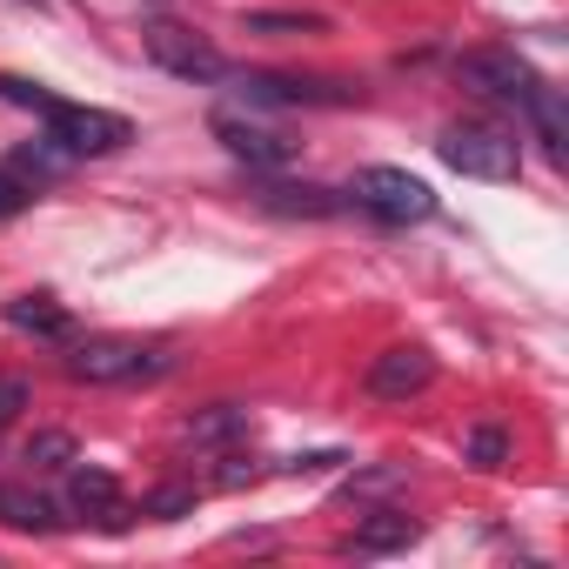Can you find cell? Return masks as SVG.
Instances as JSON below:
<instances>
[{
  "instance_id": "22",
  "label": "cell",
  "mask_w": 569,
  "mask_h": 569,
  "mask_svg": "<svg viewBox=\"0 0 569 569\" xmlns=\"http://www.w3.org/2000/svg\"><path fill=\"white\" fill-rule=\"evenodd\" d=\"M28 201H34V188H28V181H21L14 168H0V221H14V214H21Z\"/></svg>"
},
{
  "instance_id": "16",
  "label": "cell",
  "mask_w": 569,
  "mask_h": 569,
  "mask_svg": "<svg viewBox=\"0 0 569 569\" xmlns=\"http://www.w3.org/2000/svg\"><path fill=\"white\" fill-rule=\"evenodd\" d=\"M522 114H529V128H536V141L549 148V161H562V148H569V121H562V94H556L549 81H536V94L522 101Z\"/></svg>"
},
{
  "instance_id": "11",
  "label": "cell",
  "mask_w": 569,
  "mask_h": 569,
  "mask_svg": "<svg viewBox=\"0 0 569 569\" xmlns=\"http://www.w3.org/2000/svg\"><path fill=\"white\" fill-rule=\"evenodd\" d=\"M254 201H261L268 214H296V221H322V214H342V208H349V194L316 188V181H261Z\"/></svg>"
},
{
  "instance_id": "21",
  "label": "cell",
  "mask_w": 569,
  "mask_h": 569,
  "mask_svg": "<svg viewBox=\"0 0 569 569\" xmlns=\"http://www.w3.org/2000/svg\"><path fill=\"white\" fill-rule=\"evenodd\" d=\"M0 101H14V108H34V114H48L61 94H48L41 81H21V74H0Z\"/></svg>"
},
{
  "instance_id": "6",
  "label": "cell",
  "mask_w": 569,
  "mask_h": 569,
  "mask_svg": "<svg viewBox=\"0 0 569 569\" xmlns=\"http://www.w3.org/2000/svg\"><path fill=\"white\" fill-rule=\"evenodd\" d=\"M148 61L154 68H168L174 81H194V88H208V81H228V61L194 34V28H181V21H148Z\"/></svg>"
},
{
  "instance_id": "9",
  "label": "cell",
  "mask_w": 569,
  "mask_h": 569,
  "mask_svg": "<svg viewBox=\"0 0 569 569\" xmlns=\"http://www.w3.org/2000/svg\"><path fill=\"white\" fill-rule=\"evenodd\" d=\"M436 382V356L422 349V342H396V349H382L376 362H369V396L376 402H409V396H422Z\"/></svg>"
},
{
  "instance_id": "1",
  "label": "cell",
  "mask_w": 569,
  "mask_h": 569,
  "mask_svg": "<svg viewBox=\"0 0 569 569\" xmlns=\"http://www.w3.org/2000/svg\"><path fill=\"white\" fill-rule=\"evenodd\" d=\"M48 148L54 154H68V161H94V154H114V148H128L134 141V121L128 114H114V108H81V101H54L48 114Z\"/></svg>"
},
{
  "instance_id": "20",
  "label": "cell",
  "mask_w": 569,
  "mask_h": 569,
  "mask_svg": "<svg viewBox=\"0 0 569 569\" xmlns=\"http://www.w3.org/2000/svg\"><path fill=\"white\" fill-rule=\"evenodd\" d=\"M141 516H154V522L194 516V489H181V482H161V489H148V496H141Z\"/></svg>"
},
{
  "instance_id": "5",
  "label": "cell",
  "mask_w": 569,
  "mask_h": 569,
  "mask_svg": "<svg viewBox=\"0 0 569 569\" xmlns=\"http://www.w3.org/2000/svg\"><path fill=\"white\" fill-rule=\"evenodd\" d=\"M456 81L469 88V94H482V101H509V108H522L529 94H536V68L516 54V48H469L462 61H456Z\"/></svg>"
},
{
  "instance_id": "23",
  "label": "cell",
  "mask_w": 569,
  "mask_h": 569,
  "mask_svg": "<svg viewBox=\"0 0 569 569\" xmlns=\"http://www.w3.org/2000/svg\"><path fill=\"white\" fill-rule=\"evenodd\" d=\"M21 409H28V382L21 376H0V429H8Z\"/></svg>"
},
{
  "instance_id": "17",
  "label": "cell",
  "mask_w": 569,
  "mask_h": 569,
  "mask_svg": "<svg viewBox=\"0 0 569 569\" xmlns=\"http://www.w3.org/2000/svg\"><path fill=\"white\" fill-rule=\"evenodd\" d=\"M21 462H28V469H68V462H74V436H68V429H41V436H28Z\"/></svg>"
},
{
  "instance_id": "18",
  "label": "cell",
  "mask_w": 569,
  "mask_h": 569,
  "mask_svg": "<svg viewBox=\"0 0 569 569\" xmlns=\"http://www.w3.org/2000/svg\"><path fill=\"white\" fill-rule=\"evenodd\" d=\"M462 456H469L476 469H502V462H509V436H502L496 422H476L469 442H462Z\"/></svg>"
},
{
  "instance_id": "13",
  "label": "cell",
  "mask_w": 569,
  "mask_h": 569,
  "mask_svg": "<svg viewBox=\"0 0 569 569\" xmlns=\"http://www.w3.org/2000/svg\"><path fill=\"white\" fill-rule=\"evenodd\" d=\"M402 542H416V516L409 509H376L369 522H356V536L342 542L349 556H389V549H402Z\"/></svg>"
},
{
  "instance_id": "2",
  "label": "cell",
  "mask_w": 569,
  "mask_h": 569,
  "mask_svg": "<svg viewBox=\"0 0 569 569\" xmlns=\"http://www.w3.org/2000/svg\"><path fill=\"white\" fill-rule=\"evenodd\" d=\"M442 161L456 168V174H469V181H516V168H522V141H516V128H496V121H456V128H442Z\"/></svg>"
},
{
  "instance_id": "14",
  "label": "cell",
  "mask_w": 569,
  "mask_h": 569,
  "mask_svg": "<svg viewBox=\"0 0 569 569\" xmlns=\"http://www.w3.org/2000/svg\"><path fill=\"white\" fill-rule=\"evenodd\" d=\"M8 322H14L21 336H48V342H68V336H74V316H68L54 296H14V302H8Z\"/></svg>"
},
{
  "instance_id": "10",
  "label": "cell",
  "mask_w": 569,
  "mask_h": 569,
  "mask_svg": "<svg viewBox=\"0 0 569 569\" xmlns=\"http://www.w3.org/2000/svg\"><path fill=\"white\" fill-rule=\"evenodd\" d=\"M81 522H101V529H121L128 522V502H121V482L94 462H68V496H61Z\"/></svg>"
},
{
  "instance_id": "4",
  "label": "cell",
  "mask_w": 569,
  "mask_h": 569,
  "mask_svg": "<svg viewBox=\"0 0 569 569\" xmlns=\"http://www.w3.org/2000/svg\"><path fill=\"white\" fill-rule=\"evenodd\" d=\"M349 201H356L362 214L389 221V228H409V221H429V214H436V188L416 181L409 168H362V174L349 181Z\"/></svg>"
},
{
  "instance_id": "15",
  "label": "cell",
  "mask_w": 569,
  "mask_h": 569,
  "mask_svg": "<svg viewBox=\"0 0 569 569\" xmlns=\"http://www.w3.org/2000/svg\"><path fill=\"white\" fill-rule=\"evenodd\" d=\"M254 429V416L241 409V402H208V409H194L188 422H181V442H234V436H248Z\"/></svg>"
},
{
  "instance_id": "3",
  "label": "cell",
  "mask_w": 569,
  "mask_h": 569,
  "mask_svg": "<svg viewBox=\"0 0 569 569\" xmlns=\"http://www.w3.org/2000/svg\"><path fill=\"white\" fill-rule=\"evenodd\" d=\"M168 362H174L168 349H141L128 336H94V342L68 349V376L94 382V389H108V382H154V376H168Z\"/></svg>"
},
{
  "instance_id": "19",
  "label": "cell",
  "mask_w": 569,
  "mask_h": 569,
  "mask_svg": "<svg viewBox=\"0 0 569 569\" xmlns=\"http://www.w3.org/2000/svg\"><path fill=\"white\" fill-rule=\"evenodd\" d=\"M248 34H329L322 14H241Z\"/></svg>"
},
{
  "instance_id": "12",
  "label": "cell",
  "mask_w": 569,
  "mask_h": 569,
  "mask_svg": "<svg viewBox=\"0 0 569 569\" xmlns=\"http://www.w3.org/2000/svg\"><path fill=\"white\" fill-rule=\"evenodd\" d=\"M0 522H8V529H28V536H54V529H61V502H48V496L28 489V482H0Z\"/></svg>"
},
{
  "instance_id": "7",
  "label": "cell",
  "mask_w": 569,
  "mask_h": 569,
  "mask_svg": "<svg viewBox=\"0 0 569 569\" xmlns=\"http://www.w3.org/2000/svg\"><path fill=\"white\" fill-rule=\"evenodd\" d=\"M248 108H349L362 88L349 81H302V74H228Z\"/></svg>"
},
{
  "instance_id": "8",
  "label": "cell",
  "mask_w": 569,
  "mask_h": 569,
  "mask_svg": "<svg viewBox=\"0 0 569 569\" xmlns=\"http://www.w3.org/2000/svg\"><path fill=\"white\" fill-rule=\"evenodd\" d=\"M208 128H214V141H221L234 161H248L254 174H268V168H281V161H296V141H289V134H281V128H261V121H248V114H228V108H221Z\"/></svg>"
}]
</instances>
